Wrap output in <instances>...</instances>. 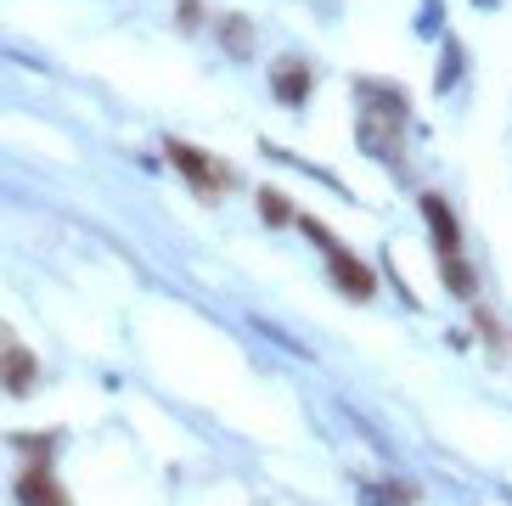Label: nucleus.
Wrapping results in <instances>:
<instances>
[{
  "mask_svg": "<svg viewBox=\"0 0 512 506\" xmlns=\"http://www.w3.org/2000/svg\"><path fill=\"white\" fill-rule=\"evenodd\" d=\"M220 45L237 51V57H248V51H254V29H248V17H220Z\"/></svg>",
  "mask_w": 512,
  "mask_h": 506,
  "instance_id": "obj_9",
  "label": "nucleus"
},
{
  "mask_svg": "<svg viewBox=\"0 0 512 506\" xmlns=\"http://www.w3.org/2000/svg\"><path fill=\"white\" fill-rule=\"evenodd\" d=\"M310 85H316V74H310L304 62H282V68L271 74V90L282 96L287 107H304V102H310Z\"/></svg>",
  "mask_w": 512,
  "mask_h": 506,
  "instance_id": "obj_7",
  "label": "nucleus"
},
{
  "mask_svg": "<svg viewBox=\"0 0 512 506\" xmlns=\"http://www.w3.org/2000/svg\"><path fill=\"white\" fill-rule=\"evenodd\" d=\"M473 332H479V338L490 343L496 355H501V349H507V332H501V321H496V315H490V310H473Z\"/></svg>",
  "mask_w": 512,
  "mask_h": 506,
  "instance_id": "obj_11",
  "label": "nucleus"
},
{
  "mask_svg": "<svg viewBox=\"0 0 512 506\" xmlns=\"http://www.w3.org/2000/svg\"><path fill=\"white\" fill-rule=\"evenodd\" d=\"M34 383H40V360H34V349H23V343H6V355H0V388L12 394V400H23V394H34Z\"/></svg>",
  "mask_w": 512,
  "mask_h": 506,
  "instance_id": "obj_5",
  "label": "nucleus"
},
{
  "mask_svg": "<svg viewBox=\"0 0 512 506\" xmlns=\"http://www.w3.org/2000/svg\"><path fill=\"white\" fill-rule=\"evenodd\" d=\"M12 450H23V456H57V433H17Z\"/></svg>",
  "mask_w": 512,
  "mask_h": 506,
  "instance_id": "obj_12",
  "label": "nucleus"
},
{
  "mask_svg": "<svg viewBox=\"0 0 512 506\" xmlns=\"http://www.w3.org/2000/svg\"><path fill=\"white\" fill-rule=\"evenodd\" d=\"M361 141L383 152V164H400V130H406V102L383 85H361Z\"/></svg>",
  "mask_w": 512,
  "mask_h": 506,
  "instance_id": "obj_1",
  "label": "nucleus"
},
{
  "mask_svg": "<svg viewBox=\"0 0 512 506\" xmlns=\"http://www.w3.org/2000/svg\"><path fill=\"white\" fill-rule=\"evenodd\" d=\"M259 214H265V225H287L293 220V203H287L276 186H265V192H259Z\"/></svg>",
  "mask_w": 512,
  "mask_h": 506,
  "instance_id": "obj_10",
  "label": "nucleus"
},
{
  "mask_svg": "<svg viewBox=\"0 0 512 506\" xmlns=\"http://www.w3.org/2000/svg\"><path fill=\"white\" fill-rule=\"evenodd\" d=\"M6 343H12V332H6V327H0V355H6Z\"/></svg>",
  "mask_w": 512,
  "mask_h": 506,
  "instance_id": "obj_14",
  "label": "nucleus"
},
{
  "mask_svg": "<svg viewBox=\"0 0 512 506\" xmlns=\"http://www.w3.org/2000/svg\"><path fill=\"white\" fill-rule=\"evenodd\" d=\"M164 158H169L175 169H181L186 186H192L197 197H220V192H231V186H237V169L220 164L214 152L192 147V141H175V135H169V141H164Z\"/></svg>",
  "mask_w": 512,
  "mask_h": 506,
  "instance_id": "obj_2",
  "label": "nucleus"
},
{
  "mask_svg": "<svg viewBox=\"0 0 512 506\" xmlns=\"http://www.w3.org/2000/svg\"><path fill=\"white\" fill-rule=\"evenodd\" d=\"M422 220H428V231H434L439 253H462V225H456L451 203H445L439 192H422Z\"/></svg>",
  "mask_w": 512,
  "mask_h": 506,
  "instance_id": "obj_6",
  "label": "nucleus"
},
{
  "mask_svg": "<svg viewBox=\"0 0 512 506\" xmlns=\"http://www.w3.org/2000/svg\"><path fill=\"white\" fill-rule=\"evenodd\" d=\"M197 17H203V6H197V0H181V29H197Z\"/></svg>",
  "mask_w": 512,
  "mask_h": 506,
  "instance_id": "obj_13",
  "label": "nucleus"
},
{
  "mask_svg": "<svg viewBox=\"0 0 512 506\" xmlns=\"http://www.w3.org/2000/svg\"><path fill=\"white\" fill-rule=\"evenodd\" d=\"M327 270H332V282H338V293L355 298V304H366V298L377 293V270L366 265V259H355L344 242H332L327 248Z\"/></svg>",
  "mask_w": 512,
  "mask_h": 506,
  "instance_id": "obj_4",
  "label": "nucleus"
},
{
  "mask_svg": "<svg viewBox=\"0 0 512 506\" xmlns=\"http://www.w3.org/2000/svg\"><path fill=\"white\" fill-rule=\"evenodd\" d=\"M439 276H445V287H451L456 298L479 293V276H473V265H467L462 253H439Z\"/></svg>",
  "mask_w": 512,
  "mask_h": 506,
  "instance_id": "obj_8",
  "label": "nucleus"
},
{
  "mask_svg": "<svg viewBox=\"0 0 512 506\" xmlns=\"http://www.w3.org/2000/svg\"><path fill=\"white\" fill-rule=\"evenodd\" d=\"M17 506H74V495L57 484L51 473V456H29L23 473H17Z\"/></svg>",
  "mask_w": 512,
  "mask_h": 506,
  "instance_id": "obj_3",
  "label": "nucleus"
}]
</instances>
